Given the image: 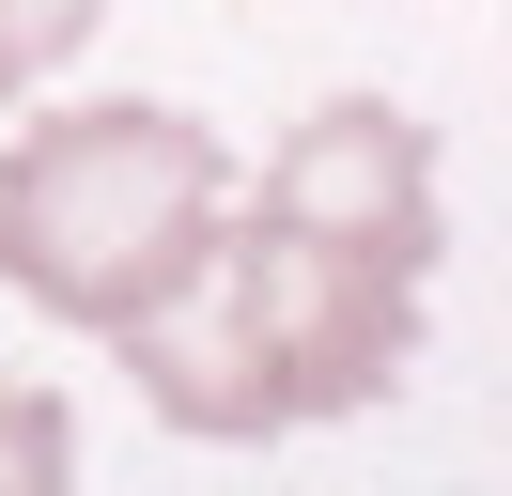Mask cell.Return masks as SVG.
I'll return each mask as SVG.
<instances>
[{"label": "cell", "instance_id": "cell-1", "mask_svg": "<svg viewBox=\"0 0 512 496\" xmlns=\"http://www.w3.org/2000/svg\"><path fill=\"white\" fill-rule=\"evenodd\" d=\"M435 248H450L435 140H419L388 93H342V109H311L264 155L249 202H218L202 279L156 326H125V372L202 450H264V434L357 419V403H388L404 357H419Z\"/></svg>", "mask_w": 512, "mask_h": 496}, {"label": "cell", "instance_id": "cell-2", "mask_svg": "<svg viewBox=\"0 0 512 496\" xmlns=\"http://www.w3.org/2000/svg\"><path fill=\"white\" fill-rule=\"evenodd\" d=\"M233 202V140L156 93H94L0 140V295H32L47 326L125 341L202 279Z\"/></svg>", "mask_w": 512, "mask_h": 496}, {"label": "cell", "instance_id": "cell-3", "mask_svg": "<svg viewBox=\"0 0 512 496\" xmlns=\"http://www.w3.org/2000/svg\"><path fill=\"white\" fill-rule=\"evenodd\" d=\"M0 496H78V419H63V388H0Z\"/></svg>", "mask_w": 512, "mask_h": 496}, {"label": "cell", "instance_id": "cell-4", "mask_svg": "<svg viewBox=\"0 0 512 496\" xmlns=\"http://www.w3.org/2000/svg\"><path fill=\"white\" fill-rule=\"evenodd\" d=\"M94 16H109V0H0V109L63 78V62L94 47Z\"/></svg>", "mask_w": 512, "mask_h": 496}]
</instances>
